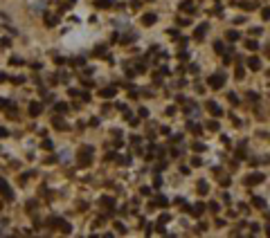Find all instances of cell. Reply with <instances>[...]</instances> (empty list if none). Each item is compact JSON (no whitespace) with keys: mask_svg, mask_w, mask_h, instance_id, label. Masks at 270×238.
I'll return each instance as SVG.
<instances>
[{"mask_svg":"<svg viewBox=\"0 0 270 238\" xmlns=\"http://www.w3.org/2000/svg\"><path fill=\"white\" fill-rule=\"evenodd\" d=\"M95 56H106V47H104V45H99L97 50H95Z\"/></svg>","mask_w":270,"mask_h":238,"instance_id":"25","label":"cell"},{"mask_svg":"<svg viewBox=\"0 0 270 238\" xmlns=\"http://www.w3.org/2000/svg\"><path fill=\"white\" fill-rule=\"evenodd\" d=\"M70 2H74V0H70Z\"/></svg>","mask_w":270,"mask_h":238,"instance_id":"46","label":"cell"},{"mask_svg":"<svg viewBox=\"0 0 270 238\" xmlns=\"http://www.w3.org/2000/svg\"><path fill=\"white\" fill-rule=\"evenodd\" d=\"M115 160H117V164H122V166L131 164V157H117V155H115Z\"/></svg>","mask_w":270,"mask_h":238,"instance_id":"21","label":"cell"},{"mask_svg":"<svg viewBox=\"0 0 270 238\" xmlns=\"http://www.w3.org/2000/svg\"><path fill=\"white\" fill-rule=\"evenodd\" d=\"M207 29H209V27H207V23H203V25H198V29H196V34H194V36L200 41V38L205 36V31H207Z\"/></svg>","mask_w":270,"mask_h":238,"instance_id":"12","label":"cell"},{"mask_svg":"<svg viewBox=\"0 0 270 238\" xmlns=\"http://www.w3.org/2000/svg\"><path fill=\"white\" fill-rule=\"evenodd\" d=\"M248 65H250V70H255V72H257V70H259V67H261V61H259V59H257V56H252V59H250V61H248Z\"/></svg>","mask_w":270,"mask_h":238,"instance_id":"13","label":"cell"},{"mask_svg":"<svg viewBox=\"0 0 270 238\" xmlns=\"http://www.w3.org/2000/svg\"><path fill=\"white\" fill-rule=\"evenodd\" d=\"M140 191H142V196H151V189H149V187H142Z\"/></svg>","mask_w":270,"mask_h":238,"instance_id":"39","label":"cell"},{"mask_svg":"<svg viewBox=\"0 0 270 238\" xmlns=\"http://www.w3.org/2000/svg\"><path fill=\"white\" fill-rule=\"evenodd\" d=\"M227 41H232V43H234V41H239V31L230 29V31H227Z\"/></svg>","mask_w":270,"mask_h":238,"instance_id":"19","label":"cell"},{"mask_svg":"<svg viewBox=\"0 0 270 238\" xmlns=\"http://www.w3.org/2000/svg\"><path fill=\"white\" fill-rule=\"evenodd\" d=\"M257 2H241V9H257Z\"/></svg>","mask_w":270,"mask_h":238,"instance_id":"20","label":"cell"},{"mask_svg":"<svg viewBox=\"0 0 270 238\" xmlns=\"http://www.w3.org/2000/svg\"><path fill=\"white\" fill-rule=\"evenodd\" d=\"M99 94L104 97V99H113V97L117 94V86H110V88H104V90H99Z\"/></svg>","mask_w":270,"mask_h":238,"instance_id":"5","label":"cell"},{"mask_svg":"<svg viewBox=\"0 0 270 238\" xmlns=\"http://www.w3.org/2000/svg\"><path fill=\"white\" fill-rule=\"evenodd\" d=\"M97 7H110V0H97Z\"/></svg>","mask_w":270,"mask_h":238,"instance_id":"30","label":"cell"},{"mask_svg":"<svg viewBox=\"0 0 270 238\" xmlns=\"http://www.w3.org/2000/svg\"><path fill=\"white\" fill-rule=\"evenodd\" d=\"M243 76H245V70H243V67H239V70H236V79H243Z\"/></svg>","mask_w":270,"mask_h":238,"instance_id":"33","label":"cell"},{"mask_svg":"<svg viewBox=\"0 0 270 238\" xmlns=\"http://www.w3.org/2000/svg\"><path fill=\"white\" fill-rule=\"evenodd\" d=\"M209 209L216 213V211H219V202H209Z\"/></svg>","mask_w":270,"mask_h":238,"instance_id":"37","label":"cell"},{"mask_svg":"<svg viewBox=\"0 0 270 238\" xmlns=\"http://www.w3.org/2000/svg\"><path fill=\"white\" fill-rule=\"evenodd\" d=\"M261 18H263V21H270V7L261 9Z\"/></svg>","mask_w":270,"mask_h":238,"instance_id":"24","label":"cell"},{"mask_svg":"<svg viewBox=\"0 0 270 238\" xmlns=\"http://www.w3.org/2000/svg\"><path fill=\"white\" fill-rule=\"evenodd\" d=\"M72 63H74V65H86V59H83V56H77V59H72Z\"/></svg>","mask_w":270,"mask_h":238,"instance_id":"23","label":"cell"},{"mask_svg":"<svg viewBox=\"0 0 270 238\" xmlns=\"http://www.w3.org/2000/svg\"><path fill=\"white\" fill-rule=\"evenodd\" d=\"M45 25L54 27V25H56V16H52V14H45Z\"/></svg>","mask_w":270,"mask_h":238,"instance_id":"16","label":"cell"},{"mask_svg":"<svg viewBox=\"0 0 270 238\" xmlns=\"http://www.w3.org/2000/svg\"><path fill=\"white\" fill-rule=\"evenodd\" d=\"M99 204H104V207H113V204H115V200H113V198H99Z\"/></svg>","mask_w":270,"mask_h":238,"instance_id":"15","label":"cell"},{"mask_svg":"<svg viewBox=\"0 0 270 238\" xmlns=\"http://www.w3.org/2000/svg\"><path fill=\"white\" fill-rule=\"evenodd\" d=\"M207 110L212 112V115H214V117H221V115H223V110H221V108L216 106L214 101H207Z\"/></svg>","mask_w":270,"mask_h":238,"instance_id":"9","label":"cell"},{"mask_svg":"<svg viewBox=\"0 0 270 238\" xmlns=\"http://www.w3.org/2000/svg\"><path fill=\"white\" fill-rule=\"evenodd\" d=\"M79 97H81L83 101H90V94H88V92H79Z\"/></svg>","mask_w":270,"mask_h":238,"instance_id":"35","label":"cell"},{"mask_svg":"<svg viewBox=\"0 0 270 238\" xmlns=\"http://www.w3.org/2000/svg\"><path fill=\"white\" fill-rule=\"evenodd\" d=\"M266 234H268V236H270V225H266Z\"/></svg>","mask_w":270,"mask_h":238,"instance_id":"44","label":"cell"},{"mask_svg":"<svg viewBox=\"0 0 270 238\" xmlns=\"http://www.w3.org/2000/svg\"><path fill=\"white\" fill-rule=\"evenodd\" d=\"M90 153H92V148L90 146H83L81 151H79V166H90V162H92V157H90Z\"/></svg>","mask_w":270,"mask_h":238,"instance_id":"1","label":"cell"},{"mask_svg":"<svg viewBox=\"0 0 270 238\" xmlns=\"http://www.w3.org/2000/svg\"><path fill=\"white\" fill-rule=\"evenodd\" d=\"M243 182H245V187H255V184L263 182V173H252V175H248V177H245Z\"/></svg>","mask_w":270,"mask_h":238,"instance_id":"4","label":"cell"},{"mask_svg":"<svg viewBox=\"0 0 270 238\" xmlns=\"http://www.w3.org/2000/svg\"><path fill=\"white\" fill-rule=\"evenodd\" d=\"M41 110H43V103H38V101H32L29 103V115L32 117H38V115H41Z\"/></svg>","mask_w":270,"mask_h":238,"instance_id":"7","label":"cell"},{"mask_svg":"<svg viewBox=\"0 0 270 238\" xmlns=\"http://www.w3.org/2000/svg\"><path fill=\"white\" fill-rule=\"evenodd\" d=\"M153 184H155V187H160V184H162V180H160V175H155V177H153Z\"/></svg>","mask_w":270,"mask_h":238,"instance_id":"42","label":"cell"},{"mask_svg":"<svg viewBox=\"0 0 270 238\" xmlns=\"http://www.w3.org/2000/svg\"><path fill=\"white\" fill-rule=\"evenodd\" d=\"M191 148H194V151H198V153H203V151H205V144L196 142V144H194V146H191Z\"/></svg>","mask_w":270,"mask_h":238,"instance_id":"27","label":"cell"},{"mask_svg":"<svg viewBox=\"0 0 270 238\" xmlns=\"http://www.w3.org/2000/svg\"><path fill=\"white\" fill-rule=\"evenodd\" d=\"M155 21H158V16H155V14H144V16H142V23H144L146 27H149V25H153Z\"/></svg>","mask_w":270,"mask_h":238,"instance_id":"11","label":"cell"},{"mask_svg":"<svg viewBox=\"0 0 270 238\" xmlns=\"http://www.w3.org/2000/svg\"><path fill=\"white\" fill-rule=\"evenodd\" d=\"M191 164H194V166H200L203 162H200V157H194V160H191Z\"/></svg>","mask_w":270,"mask_h":238,"instance_id":"43","label":"cell"},{"mask_svg":"<svg viewBox=\"0 0 270 238\" xmlns=\"http://www.w3.org/2000/svg\"><path fill=\"white\" fill-rule=\"evenodd\" d=\"M11 81H14V83H18V86H21V83L25 81V79H23V76H14V79H11Z\"/></svg>","mask_w":270,"mask_h":238,"instance_id":"41","label":"cell"},{"mask_svg":"<svg viewBox=\"0 0 270 238\" xmlns=\"http://www.w3.org/2000/svg\"><path fill=\"white\" fill-rule=\"evenodd\" d=\"M207 128H209V130H219V122H209Z\"/></svg>","mask_w":270,"mask_h":238,"instance_id":"31","label":"cell"},{"mask_svg":"<svg viewBox=\"0 0 270 238\" xmlns=\"http://www.w3.org/2000/svg\"><path fill=\"white\" fill-rule=\"evenodd\" d=\"M214 47H216V52H219V54H223V50H225V47H223V43H216Z\"/></svg>","mask_w":270,"mask_h":238,"instance_id":"36","label":"cell"},{"mask_svg":"<svg viewBox=\"0 0 270 238\" xmlns=\"http://www.w3.org/2000/svg\"><path fill=\"white\" fill-rule=\"evenodd\" d=\"M167 34H169V38H180V34H178V29H169V31H167Z\"/></svg>","mask_w":270,"mask_h":238,"instance_id":"29","label":"cell"},{"mask_svg":"<svg viewBox=\"0 0 270 238\" xmlns=\"http://www.w3.org/2000/svg\"><path fill=\"white\" fill-rule=\"evenodd\" d=\"M160 223H162V225L169 223V213H162V216H160Z\"/></svg>","mask_w":270,"mask_h":238,"instance_id":"38","label":"cell"},{"mask_svg":"<svg viewBox=\"0 0 270 238\" xmlns=\"http://www.w3.org/2000/svg\"><path fill=\"white\" fill-rule=\"evenodd\" d=\"M180 9H182L185 14H194V2H191V0H182V2H180Z\"/></svg>","mask_w":270,"mask_h":238,"instance_id":"8","label":"cell"},{"mask_svg":"<svg viewBox=\"0 0 270 238\" xmlns=\"http://www.w3.org/2000/svg\"><path fill=\"white\" fill-rule=\"evenodd\" d=\"M7 135H9V130H7V128H0V139H5Z\"/></svg>","mask_w":270,"mask_h":238,"instance_id":"34","label":"cell"},{"mask_svg":"<svg viewBox=\"0 0 270 238\" xmlns=\"http://www.w3.org/2000/svg\"><path fill=\"white\" fill-rule=\"evenodd\" d=\"M207 191H209L207 182H205V180H200V182H198V193H200V196H205V193H207Z\"/></svg>","mask_w":270,"mask_h":238,"instance_id":"14","label":"cell"},{"mask_svg":"<svg viewBox=\"0 0 270 238\" xmlns=\"http://www.w3.org/2000/svg\"><path fill=\"white\" fill-rule=\"evenodd\" d=\"M252 204H255V207H261V209H263V207H266V200L257 196V198H252Z\"/></svg>","mask_w":270,"mask_h":238,"instance_id":"17","label":"cell"},{"mask_svg":"<svg viewBox=\"0 0 270 238\" xmlns=\"http://www.w3.org/2000/svg\"><path fill=\"white\" fill-rule=\"evenodd\" d=\"M0 209H2V204H0Z\"/></svg>","mask_w":270,"mask_h":238,"instance_id":"45","label":"cell"},{"mask_svg":"<svg viewBox=\"0 0 270 238\" xmlns=\"http://www.w3.org/2000/svg\"><path fill=\"white\" fill-rule=\"evenodd\" d=\"M245 45H248V50H252V52H257V50H259V43H257V41H248Z\"/></svg>","mask_w":270,"mask_h":238,"instance_id":"22","label":"cell"},{"mask_svg":"<svg viewBox=\"0 0 270 238\" xmlns=\"http://www.w3.org/2000/svg\"><path fill=\"white\" fill-rule=\"evenodd\" d=\"M54 128H59V130H65V128H68V124H65V122H61V119L56 117V119H54Z\"/></svg>","mask_w":270,"mask_h":238,"instance_id":"18","label":"cell"},{"mask_svg":"<svg viewBox=\"0 0 270 238\" xmlns=\"http://www.w3.org/2000/svg\"><path fill=\"white\" fill-rule=\"evenodd\" d=\"M115 229H117V231H119V234H126V227H124V225H122V223H117V225H115Z\"/></svg>","mask_w":270,"mask_h":238,"instance_id":"32","label":"cell"},{"mask_svg":"<svg viewBox=\"0 0 270 238\" xmlns=\"http://www.w3.org/2000/svg\"><path fill=\"white\" fill-rule=\"evenodd\" d=\"M250 31H252V36H259V34H261V27H252Z\"/></svg>","mask_w":270,"mask_h":238,"instance_id":"40","label":"cell"},{"mask_svg":"<svg viewBox=\"0 0 270 238\" xmlns=\"http://www.w3.org/2000/svg\"><path fill=\"white\" fill-rule=\"evenodd\" d=\"M185 211H189L191 216H196V218H198V216H203V211H205V204H203V202H198L196 207H191V209H189V207H185Z\"/></svg>","mask_w":270,"mask_h":238,"instance_id":"6","label":"cell"},{"mask_svg":"<svg viewBox=\"0 0 270 238\" xmlns=\"http://www.w3.org/2000/svg\"><path fill=\"white\" fill-rule=\"evenodd\" d=\"M167 204H169L167 198H164V196H158V198H155V200L151 202V209H153V207H167Z\"/></svg>","mask_w":270,"mask_h":238,"instance_id":"10","label":"cell"},{"mask_svg":"<svg viewBox=\"0 0 270 238\" xmlns=\"http://www.w3.org/2000/svg\"><path fill=\"white\" fill-rule=\"evenodd\" d=\"M56 112H68V103H56Z\"/></svg>","mask_w":270,"mask_h":238,"instance_id":"26","label":"cell"},{"mask_svg":"<svg viewBox=\"0 0 270 238\" xmlns=\"http://www.w3.org/2000/svg\"><path fill=\"white\" fill-rule=\"evenodd\" d=\"M227 99H230V101H232V103H234V106H236V103H239V97H236L234 92H230V94H227Z\"/></svg>","mask_w":270,"mask_h":238,"instance_id":"28","label":"cell"},{"mask_svg":"<svg viewBox=\"0 0 270 238\" xmlns=\"http://www.w3.org/2000/svg\"><path fill=\"white\" fill-rule=\"evenodd\" d=\"M207 83L214 88V90H219V88L225 83V74H212V76L207 79Z\"/></svg>","mask_w":270,"mask_h":238,"instance_id":"3","label":"cell"},{"mask_svg":"<svg viewBox=\"0 0 270 238\" xmlns=\"http://www.w3.org/2000/svg\"><path fill=\"white\" fill-rule=\"evenodd\" d=\"M0 193H2V198H5V200H14V191H11V187L9 184H7V180L5 177H0Z\"/></svg>","mask_w":270,"mask_h":238,"instance_id":"2","label":"cell"}]
</instances>
